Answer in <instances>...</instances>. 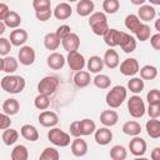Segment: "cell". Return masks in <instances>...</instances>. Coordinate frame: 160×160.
Returning <instances> with one entry per match:
<instances>
[{
	"instance_id": "1",
	"label": "cell",
	"mask_w": 160,
	"mask_h": 160,
	"mask_svg": "<svg viewBox=\"0 0 160 160\" xmlns=\"http://www.w3.org/2000/svg\"><path fill=\"white\" fill-rule=\"evenodd\" d=\"M25 85H26L25 79L20 75H14V74L5 75L0 81L1 89L8 94H20L25 89Z\"/></svg>"
},
{
	"instance_id": "2",
	"label": "cell",
	"mask_w": 160,
	"mask_h": 160,
	"mask_svg": "<svg viewBox=\"0 0 160 160\" xmlns=\"http://www.w3.org/2000/svg\"><path fill=\"white\" fill-rule=\"evenodd\" d=\"M126 98H128L126 88L124 85H115L108 91V94L105 96V101L110 109H116L122 105V102L126 100Z\"/></svg>"
},
{
	"instance_id": "3",
	"label": "cell",
	"mask_w": 160,
	"mask_h": 160,
	"mask_svg": "<svg viewBox=\"0 0 160 160\" xmlns=\"http://www.w3.org/2000/svg\"><path fill=\"white\" fill-rule=\"evenodd\" d=\"M89 26L91 28L92 32L95 35H99V36H102L106 30L109 29V25H108V18L104 12L101 11H96V12H92L89 18Z\"/></svg>"
},
{
	"instance_id": "4",
	"label": "cell",
	"mask_w": 160,
	"mask_h": 160,
	"mask_svg": "<svg viewBox=\"0 0 160 160\" xmlns=\"http://www.w3.org/2000/svg\"><path fill=\"white\" fill-rule=\"evenodd\" d=\"M48 139L49 141L55 145V146H59V148H66L68 145H70V134L62 131L61 129L59 128H51L48 132Z\"/></svg>"
},
{
	"instance_id": "5",
	"label": "cell",
	"mask_w": 160,
	"mask_h": 160,
	"mask_svg": "<svg viewBox=\"0 0 160 160\" xmlns=\"http://www.w3.org/2000/svg\"><path fill=\"white\" fill-rule=\"evenodd\" d=\"M145 102L139 95H132L128 100V111L134 119H140L145 115Z\"/></svg>"
},
{
	"instance_id": "6",
	"label": "cell",
	"mask_w": 160,
	"mask_h": 160,
	"mask_svg": "<svg viewBox=\"0 0 160 160\" xmlns=\"http://www.w3.org/2000/svg\"><path fill=\"white\" fill-rule=\"evenodd\" d=\"M58 86H59L58 78L52 76V75H48V76H44L38 82V91H39V94L50 96V95H52L56 91Z\"/></svg>"
},
{
	"instance_id": "7",
	"label": "cell",
	"mask_w": 160,
	"mask_h": 160,
	"mask_svg": "<svg viewBox=\"0 0 160 160\" xmlns=\"http://www.w3.org/2000/svg\"><path fill=\"white\" fill-rule=\"evenodd\" d=\"M35 50L29 45H24L20 48L18 52V61L24 66H30L35 62Z\"/></svg>"
},
{
	"instance_id": "8",
	"label": "cell",
	"mask_w": 160,
	"mask_h": 160,
	"mask_svg": "<svg viewBox=\"0 0 160 160\" xmlns=\"http://www.w3.org/2000/svg\"><path fill=\"white\" fill-rule=\"evenodd\" d=\"M69 68L71 70H74L75 72L76 71H80L84 69V66L86 65V61H85V58L82 54H80L79 51H72V52H69L68 54V58L65 59Z\"/></svg>"
},
{
	"instance_id": "9",
	"label": "cell",
	"mask_w": 160,
	"mask_h": 160,
	"mask_svg": "<svg viewBox=\"0 0 160 160\" xmlns=\"http://www.w3.org/2000/svg\"><path fill=\"white\" fill-rule=\"evenodd\" d=\"M139 70H140L139 61L134 58H128L122 60V62L120 64V72L124 76H134L139 72Z\"/></svg>"
},
{
	"instance_id": "10",
	"label": "cell",
	"mask_w": 160,
	"mask_h": 160,
	"mask_svg": "<svg viewBox=\"0 0 160 160\" xmlns=\"http://www.w3.org/2000/svg\"><path fill=\"white\" fill-rule=\"evenodd\" d=\"M39 122L44 128H55L59 122V116L51 110H44L39 114Z\"/></svg>"
},
{
	"instance_id": "11",
	"label": "cell",
	"mask_w": 160,
	"mask_h": 160,
	"mask_svg": "<svg viewBox=\"0 0 160 160\" xmlns=\"http://www.w3.org/2000/svg\"><path fill=\"white\" fill-rule=\"evenodd\" d=\"M146 149H148L146 141L140 136H134L129 142V150L136 158L138 156H142L146 152Z\"/></svg>"
},
{
	"instance_id": "12",
	"label": "cell",
	"mask_w": 160,
	"mask_h": 160,
	"mask_svg": "<svg viewBox=\"0 0 160 160\" xmlns=\"http://www.w3.org/2000/svg\"><path fill=\"white\" fill-rule=\"evenodd\" d=\"M121 32L120 30L118 29H114V28H109L106 30V32L102 35L104 38V41L108 46H110V49L115 48V46H119L120 44V39H121Z\"/></svg>"
},
{
	"instance_id": "13",
	"label": "cell",
	"mask_w": 160,
	"mask_h": 160,
	"mask_svg": "<svg viewBox=\"0 0 160 160\" xmlns=\"http://www.w3.org/2000/svg\"><path fill=\"white\" fill-rule=\"evenodd\" d=\"M70 150L75 158H82L88 154V144L84 139L75 138L70 144Z\"/></svg>"
},
{
	"instance_id": "14",
	"label": "cell",
	"mask_w": 160,
	"mask_h": 160,
	"mask_svg": "<svg viewBox=\"0 0 160 160\" xmlns=\"http://www.w3.org/2000/svg\"><path fill=\"white\" fill-rule=\"evenodd\" d=\"M9 41L11 44V46H20V48L24 46V44L28 41V31L21 29V28L12 30L10 32Z\"/></svg>"
},
{
	"instance_id": "15",
	"label": "cell",
	"mask_w": 160,
	"mask_h": 160,
	"mask_svg": "<svg viewBox=\"0 0 160 160\" xmlns=\"http://www.w3.org/2000/svg\"><path fill=\"white\" fill-rule=\"evenodd\" d=\"M94 139H95V142L98 145H101V146H105L108 145L111 140H112V132L109 128H100V129H96L95 132H94Z\"/></svg>"
},
{
	"instance_id": "16",
	"label": "cell",
	"mask_w": 160,
	"mask_h": 160,
	"mask_svg": "<svg viewBox=\"0 0 160 160\" xmlns=\"http://www.w3.org/2000/svg\"><path fill=\"white\" fill-rule=\"evenodd\" d=\"M119 46H120V48L122 49V51L126 52V54L134 52L135 49H136V39H135L132 35H130V34L122 31V32H121V39H120Z\"/></svg>"
},
{
	"instance_id": "17",
	"label": "cell",
	"mask_w": 160,
	"mask_h": 160,
	"mask_svg": "<svg viewBox=\"0 0 160 160\" xmlns=\"http://www.w3.org/2000/svg\"><path fill=\"white\" fill-rule=\"evenodd\" d=\"M136 16L139 18L140 21H144V24H145V22L151 21V20L155 19V16H156V10H155V8H154L152 5L144 4V5H141V6L139 8Z\"/></svg>"
},
{
	"instance_id": "18",
	"label": "cell",
	"mask_w": 160,
	"mask_h": 160,
	"mask_svg": "<svg viewBox=\"0 0 160 160\" xmlns=\"http://www.w3.org/2000/svg\"><path fill=\"white\" fill-rule=\"evenodd\" d=\"M61 45H62L64 50L68 51V54L72 52V51H78V49L80 46V38L75 32H71L64 40H61Z\"/></svg>"
},
{
	"instance_id": "19",
	"label": "cell",
	"mask_w": 160,
	"mask_h": 160,
	"mask_svg": "<svg viewBox=\"0 0 160 160\" xmlns=\"http://www.w3.org/2000/svg\"><path fill=\"white\" fill-rule=\"evenodd\" d=\"M65 62H66V60H65L64 55L60 54V52H56V51L51 52L48 56V59H46V64H48V66L51 70H60V69H62Z\"/></svg>"
},
{
	"instance_id": "20",
	"label": "cell",
	"mask_w": 160,
	"mask_h": 160,
	"mask_svg": "<svg viewBox=\"0 0 160 160\" xmlns=\"http://www.w3.org/2000/svg\"><path fill=\"white\" fill-rule=\"evenodd\" d=\"M119 121V115L115 110H104L100 114V122L105 126V128H111L115 126Z\"/></svg>"
},
{
	"instance_id": "21",
	"label": "cell",
	"mask_w": 160,
	"mask_h": 160,
	"mask_svg": "<svg viewBox=\"0 0 160 160\" xmlns=\"http://www.w3.org/2000/svg\"><path fill=\"white\" fill-rule=\"evenodd\" d=\"M52 14L54 16L58 19V20H66L71 16L72 14V9L70 6V4L68 2H60L55 6V9L52 10Z\"/></svg>"
},
{
	"instance_id": "22",
	"label": "cell",
	"mask_w": 160,
	"mask_h": 160,
	"mask_svg": "<svg viewBox=\"0 0 160 160\" xmlns=\"http://www.w3.org/2000/svg\"><path fill=\"white\" fill-rule=\"evenodd\" d=\"M102 62L109 69H116L120 64L119 54L116 52V50H114V49L106 50L105 54H104V58H102Z\"/></svg>"
},
{
	"instance_id": "23",
	"label": "cell",
	"mask_w": 160,
	"mask_h": 160,
	"mask_svg": "<svg viewBox=\"0 0 160 160\" xmlns=\"http://www.w3.org/2000/svg\"><path fill=\"white\" fill-rule=\"evenodd\" d=\"M72 81H74V84H75L76 88L82 89V88L89 86L90 82L92 81V79H91L89 71L80 70V71H76V72H75V75H74V78H72Z\"/></svg>"
},
{
	"instance_id": "24",
	"label": "cell",
	"mask_w": 160,
	"mask_h": 160,
	"mask_svg": "<svg viewBox=\"0 0 160 160\" xmlns=\"http://www.w3.org/2000/svg\"><path fill=\"white\" fill-rule=\"evenodd\" d=\"M94 8H95V4L94 1L91 0H80L76 2V12L79 16H89L94 12Z\"/></svg>"
},
{
	"instance_id": "25",
	"label": "cell",
	"mask_w": 160,
	"mask_h": 160,
	"mask_svg": "<svg viewBox=\"0 0 160 160\" xmlns=\"http://www.w3.org/2000/svg\"><path fill=\"white\" fill-rule=\"evenodd\" d=\"M20 134H21V136L25 140L31 141V142H34V141H36L39 139V131H38V129L34 125H30V124L22 125L21 129H20Z\"/></svg>"
},
{
	"instance_id": "26",
	"label": "cell",
	"mask_w": 160,
	"mask_h": 160,
	"mask_svg": "<svg viewBox=\"0 0 160 160\" xmlns=\"http://www.w3.org/2000/svg\"><path fill=\"white\" fill-rule=\"evenodd\" d=\"M2 111H4V114H6L9 116L16 115L20 111V102L14 98L6 99L2 104Z\"/></svg>"
},
{
	"instance_id": "27",
	"label": "cell",
	"mask_w": 160,
	"mask_h": 160,
	"mask_svg": "<svg viewBox=\"0 0 160 160\" xmlns=\"http://www.w3.org/2000/svg\"><path fill=\"white\" fill-rule=\"evenodd\" d=\"M122 132L129 135V136H139L141 132V125L140 122H138L136 120H130L124 122L122 125Z\"/></svg>"
},
{
	"instance_id": "28",
	"label": "cell",
	"mask_w": 160,
	"mask_h": 160,
	"mask_svg": "<svg viewBox=\"0 0 160 160\" xmlns=\"http://www.w3.org/2000/svg\"><path fill=\"white\" fill-rule=\"evenodd\" d=\"M146 134L151 139H159L160 138V121L158 119H150L145 124Z\"/></svg>"
},
{
	"instance_id": "29",
	"label": "cell",
	"mask_w": 160,
	"mask_h": 160,
	"mask_svg": "<svg viewBox=\"0 0 160 160\" xmlns=\"http://www.w3.org/2000/svg\"><path fill=\"white\" fill-rule=\"evenodd\" d=\"M86 66H88V70L89 72H92V74H99L102 68H104V62H102V58L98 56V55H92L88 59V62H86Z\"/></svg>"
},
{
	"instance_id": "30",
	"label": "cell",
	"mask_w": 160,
	"mask_h": 160,
	"mask_svg": "<svg viewBox=\"0 0 160 160\" xmlns=\"http://www.w3.org/2000/svg\"><path fill=\"white\" fill-rule=\"evenodd\" d=\"M79 128H80L81 136H89L95 132L96 124L91 119H82V120H79Z\"/></svg>"
},
{
	"instance_id": "31",
	"label": "cell",
	"mask_w": 160,
	"mask_h": 160,
	"mask_svg": "<svg viewBox=\"0 0 160 160\" xmlns=\"http://www.w3.org/2000/svg\"><path fill=\"white\" fill-rule=\"evenodd\" d=\"M124 24H125V28H126L130 32L135 34V32L139 30V28L141 26L142 22L139 20V18H138L135 14H129V15H126Z\"/></svg>"
},
{
	"instance_id": "32",
	"label": "cell",
	"mask_w": 160,
	"mask_h": 160,
	"mask_svg": "<svg viewBox=\"0 0 160 160\" xmlns=\"http://www.w3.org/2000/svg\"><path fill=\"white\" fill-rule=\"evenodd\" d=\"M61 41L60 39L55 35V32H48L45 36H44V46L48 49V50H51V51H55L58 50V48L60 46Z\"/></svg>"
},
{
	"instance_id": "33",
	"label": "cell",
	"mask_w": 160,
	"mask_h": 160,
	"mask_svg": "<svg viewBox=\"0 0 160 160\" xmlns=\"http://www.w3.org/2000/svg\"><path fill=\"white\" fill-rule=\"evenodd\" d=\"M11 160H29V150L25 145H16L10 154Z\"/></svg>"
},
{
	"instance_id": "34",
	"label": "cell",
	"mask_w": 160,
	"mask_h": 160,
	"mask_svg": "<svg viewBox=\"0 0 160 160\" xmlns=\"http://www.w3.org/2000/svg\"><path fill=\"white\" fill-rule=\"evenodd\" d=\"M21 16L16 12V11H12V10H10V12H9V15L6 16V19L2 21L4 24H5V26L6 28H10V29H18L19 26H20V24H21Z\"/></svg>"
},
{
	"instance_id": "35",
	"label": "cell",
	"mask_w": 160,
	"mask_h": 160,
	"mask_svg": "<svg viewBox=\"0 0 160 160\" xmlns=\"http://www.w3.org/2000/svg\"><path fill=\"white\" fill-rule=\"evenodd\" d=\"M140 72V79L142 80H154L158 76V69L154 65H144L139 70Z\"/></svg>"
},
{
	"instance_id": "36",
	"label": "cell",
	"mask_w": 160,
	"mask_h": 160,
	"mask_svg": "<svg viewBox=\"0 0 160 160\" xmlns=\"http://www.w3.org/2000/svg\"><path fill=\"white\" fill-rule=\"evenodd\" d=\"M1 139H2V142H4L5 145H8V146L14 145V144L18 141V139H19V132H18L16 129L9 128V129L4 130Z\"/></svg>"
},
{
	"instance_id": "37",
	"label": "cell",
	"mask_w": 160,
	"mask_h": 160,
	"mask_svg": "<svg viewBox=\"0 0 160 160\" xmlns=\"http://www.w3.org/2000/svg\"><path fill=\"white\" fill-rule=\"evenodd\" d=\"M144 86H145L144 80L140 79V78L134 76V78H131V79L128 81V89H126V90H130L132 94L138 95V94H140V92L144 90Z\"/></svg>"
},
{
	"instance_id": "38",
	"label": "cell",
	"mask_w": 160,
	"mask_h": 160,
	"mask_svg": "<svg viewBox=\"0 0 160 160\" xmlns=\"http://www.w3.org/2000/svg\"><path fill=\"white\" fill-rule=\"evenodd\" d=\"M19 68V61L14 56H5L4 58V70L8 75H12Z\"/></svg>"
},
{
	"instance_id": "39",
	"label": "cell",
	"mask_w": 160,
	"mask_h": 160,
	"mask_svg": "<svg viewBox=\"0 0 160 160\" xmlns=\"http://www.w3.org/2000/svg\"><path fill=\"white\" fill-rule=\"evenodd\" d=\"M92 82L94 85L98 88V89H101V90H105V89H109L110 85H111V79L105 75V74H96L95 78L92 79Z\"/></svg>"
},
{
	"instance_id": "40",
	"label": "cell",
	"mask_w": 160,
	"mask_h": 160,
	"mask_svg": "<svg viewBox=\"0 0 160 160\" xmlns=\"http://www.w3.org/2000/svg\"><path fill=\"white\" fill-rule=\"evenodd\" d=\"M128 151L122 145H114L110 149V158L112 160H126Z\"/></svg>"
},
{
	"instance_id": "41",
	"label": "cell",
	"mask_w": 160,
	"mask_h": 160,
	"mask_svg": "<svg viewBox=\"0 0 160 160\" xmlns=\"http://www.w3.org/2000/svg\"><path fill=\"white\" fill-rule=\"evenodd\" d=\"M59 159H60L59 151L55 148H51V146L45 148L41 151L40 156H39V160H59Z\"/></svg>"
},
{
	"instance_id": "42",
	"label": "cell",
	"mask_w": 160,
	"mask_h": 160,
	"mask_svg": "<svg viewBox=\"0 0 160 160\" xmlns=\"http://www.w3.org/2000/svg\"><path fill=\"white\" fill-rule=\"evenodd\" d=\"M119 8H120L119 0H104L102 1V10H104V14L105 15L106 14L112 15V14L118 12Z\"/></svg>"
},
{
	"instance_id": "43",
	"label": "cell",
	"mask_w": 160,
	"mask_h": 160,
	"mask_svg": "<svg viewBox=\"0 0 160 160\" xmlns=\"http://www.w3.org/2000/svg\"><path fill=\"white\" fill-rule=\"evenodd\" d=\"M34 105L39 110H48V108L50 106V98L42 94H38L34 99Z\"/></svg>"
},
{
	"instance_id": "44",
	"label": "cell",
	"mask_w": 160,
	"mask_h": 160,
	"mask_svg": "<svg viewBox=\"0 0 160 160\" xmlns=\"http://www.w3.org/2000/svg\"><path fill=\"white\" fill-rule=\"evenodd\" d=\"M135 36H136V39L138 40H140V41H146V40H149L150 39V36H151V28L148 25V24H141V26L139 28V30L135 32Z\"/></svg>"
},
{
	"instance_id": "45",
	"label": "cell",
	"mask_w": 160,
	"mask_h": 160,
	"mask_svg": "<svg viewBox=\"0 0 160 160\" xmlns=\"http://www.w3.org/2000/svg\"><path fill=\"white\" fill-rule=\"evenodd\" d=\"M146 100H148L149 105L160 104V91H159L158 89H151V90L146 94Z\"/></svg>"
},
{
	"instance_id": "46",
	"label": "cell",
	"mask_w": 160,
	"mask_h": 160,
	"mask_svg": "<svg viewBox=\"0 0 160 160\" xmlns=\"http://www.w3.org/2000/svg\"><path fill=\"white\" fill-rule=\"evenodd\" d=\"M32 8L35 11L51 9V2L50 0H32Z\"/></svg>"
},
{
	"instance_id": "47",
	"label": "cell",
	"mask_w": 160,
	"mask_h": 160,
	"mask_svg": "<svg viewBox=\"0 0 160 160\" xmlns=\"http://www.w3.org/2000/svg\"><path fill=\"white\" fill-rule=\"evenodd\" d=\"M11 50V44L9 39L0 38V56H8Z\"/></svg>"
},
{
	"instance_id": "48",
	"label": "cell",
	"mask_w": 160,
	"mask_h": 160,
	"mask_svg": "<svg viewBox=\"0 0 160 160\" xmlns=\"http://www.w3.org/2000/svg\"><path fill=\"white\" fill-rule=\"evenodd\" d=\"M71 34V29H70V26L69 25H60L58 29H56V31H55V35L60 39V41L61 40H64L68 35H70Z\"/></svg>"
},
{
	"instance_id": "49",
	"label": "cell",
	"mask_w": 160,
	"mask_h": 160,
	"mask_svg": "<svg viewBox=\"0 0 160 160\" xmlns=\"http://www.w3.org/2000/svg\"><path fill=\"white\" fill-rule=\"evenodd\" d=\"M145 112H148L150 119H159V116H160V104L149 105L148 109L145 110Z\"/></svg>"
},
{
	"instance_id": "50",
	"label": "cell",
	"mask_w": 160,
	"mask_h": 160,
	"mask_svg": "<svg viewBox=\"0 0 160 160\" xmlns=\"http://www.w3.org/2000/svg\"><path fill=\"white\" fill-rule=\"evenodd\" d=\"M52 15V10L51 9H46V10H41V11H35V16L38 20L40 21H48Z\"/></svg>"
},
{
	"instance_id": "51",
	"label": "cell",
	"mask_w": 160,
	"mask_h": 160,
	"mask_svg": "<svg viewBox=\"0 0 160 160\" xmlns=\"http://www.w3.org/2000/svg\"><path fill=\"white\" fill-rule=\"evenodd\" d=\"M11 126V119L9 115L0 112V130H6Z\"/></svg>"
},
{
	"instance_id": "52",
	"label": "cell",
	"mask_w": 160,
	"mask_h": 160,
	"mask_svg": "<svg viewBox=\"0 0 160 160\" xmlns=\"http://www.w3.org/2000/svg\"><path fill=\"white\" fill-rule=\"evenodd\" d=\"M70 135L74 138H81L80 135V128H79V120H75L70 124Z\"/></svg>"
},
{
	"instance_id": "53",
	"label": "cell",
	"mask_w": 160,
	"mask_h": 160,
	"mask_svg": "<svg viewBox=\"0 0 160 160\" xmlns=\"http://www.w3.org/2000/svg\"><path fill=\"white\" fill-rule=\"evenodd\" d=\"M150 45L154 50H156V51L160 50V34L159 32L150 36Z\"/></svg>"
},
{
	"instance_id": "54",
	"label": "cell",
	"mask_w": 160,
	"mask_h": 160,
	"mask_svg": "<svg viewBox=\"0 0 160 160\" xmlns=\"http://www.w3.org/2000/svg\"><path fill=\"white\" fill-rule=\"evenodd\" d=\"M9 12H10L9 6L5 2H0V21H4L9 15Z\"/></svg>"
},
{
	"instance_id": "55",
	"label": "cell",
	"mask_w": 160,
	"mask_h": 160,
	"mask_svg": "<svg viewBox=\"0 0 160 160\" xmlns=\"http://www.w3.org/2000/svg\"><path fill=\"white\" fill-rule=\"evenodd\" d=\"M150 158H151V160H160V148L159 146H156L151 150Z\"/></svg>"
},
{
	"instance_id": "56",
	"label": "cell",
	"mask_w": 160,
	"mask_h": 160,
	"mask_svg": "<svg viewBox=\"0 0 160 160\" xmlns=\"http://www.w3.org/2000/svg\"><path fill=\"white\" fill-rule=\"evenodd\" d=\"M131 4H134V5H144L145 4V0H131Z\"/></svg>"
},
{
	"instance_id": "57",
	"label": "cell",
	"mask_w": 160,
	"mask_h": 160,
	"mask_svg": "<svg viewBox=\"0 0 160 160\" xmlns=\"http://www.w3.org/2000/svg\"><path fill=\"white\" fill-rule=\"evenodd\" d=\"M5 30H6V26H5V24H4L2 21H0V35H2V34L5 32Z\"/></svg>"
},
{
	"instance_id": "58",
	"label": "cell",
	"mask_w": 160,
	"mask_h": 160,
	"mask_svg": "<svg viewBox=\"0 0 160 160\" xmlns=\"http://www.w3.org/2000/svg\"><path fill=\"white\" fill-rule=\"evenodd\" d=\"M155 30L160 34V19H158V20H155Z\"/></svg>"
},
{
	"instance_id": "59",
	"label": "cell",
	"mask_w": 160,
	"mask_h": 160,
	"mask_svg": "<svg viewBox=\"0 0 160 160\" xmlns=\"http://www.w3.org/2000/svg\"><path fill=\"white\" fill-rule=\"evenodd\" d=\"M4 70V59L0 56V71Z\"/></svg>"
},
{
	"instance_id": "60",
	"label": "cell",
	"mask_w": 160,
	"mask_h": 160,
	"mask_svg": "<svg viewBox=\"0 0 160 160\" xmlns=\"http://www.w3.org/2000/svg\"><path fill=\"white\" fill-rule=\"evenodd\" d=\"M134 160H149L148 158H144V156H138V158H135Z\"/></svg>"
}]
</instances>
